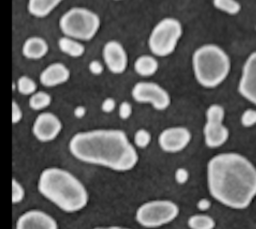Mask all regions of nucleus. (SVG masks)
Listing matches in <instances>:
<instances>
[{"label":"nucleus","instance_id":"1","mask_svg":"<svg viewBox=\"0 0 256 229\" xmlns=\"http://www.w3.org/2000/svg\"><path fill=\"white\" fill-rule=\"evenodd\" d=\"M207 186L224 206L245 209L256 196V167L236 152L216 154L207 163Z\"/></svg>","mask_w":256,"mask_h":229},{"label":"nucleus","instance_id":"2","mask_svg":"<svg viewBox=\"0 0 256 229\" xmlns=\"http://www.w3.org/2000/svg\"><path fill=\"white\" fill-rule=\"evenodd\" d=\"M70 153L78 160L125 172L138 162V153L126 133L119 129L78 132L69 141Z\"/></svg>","mask_w":256,"mask_h":229},{"label":"nucleus","instance_id":"3","mask_svg":"<svg viewBox=\"0 0 256 229\" xmlns=\"http://www.w3.org/2000/svg\"><path fill=\"white\" fill-rule=\"evenodd\" d=\"M38 191L61 210L72 213L86 207L89 196L85 186L72 173L58 167L44 169L38 179Z\"/></svg>","mask_w":256,"mask_h":229},{"label":"nucleus","instance_id":"4","mask_svg":"<svg viewBox=\"0 0 256 229\" xmlns=\"http://www.w3.org/2000/svg\"><path fill=\"white\" fill-rule=\"evenodd\" d=\"M192 68L197 82L204 88L212 89L219 86L228 77L231 60L220 46L204 44L194 51Z\"/></svg>","mask_w":256,"mask_h":229},{"label":"nucleus","instance_id":"5","mask_svg":"<svg viewBox=\"0 0 256 229\" xmlns=\"http://www.w3.org/2000/svg\"><path fill=\"white\" fill-rule=\"evenodd\" d=\"M99 16L85 7H73L59 19V28L64 36L79 41H89L100 28Z\"/></svg>","mask_w":256,"mask_h":229},{"label":"nucleus","instance_id":"6","mask_svg":"<svg viewBox=\"0 0 256 229\" xmlns=\"http://www.w3.org/2000/svg\"><path fill=\"white\" fill-rule=\"evenodd\" d=\"M183 33V27L179 20L166 17L160 20L152 29L148 46L153 55L166 57L174 52Z\"/></svg>","mask_w":256,"mask_h":229},{"label":"nucleus","instance_id":"7","mask_svg":"<svg viewBox=\"0 0 256 229\" xmlns=\"http://www.w3.org/2000/svg\"><path fill=\"white\" fill-rule=\"evenodd\" d=\"M179 214V207L171 200H152L140 205L136 221L146 228H157L172 222Z\"/></svg>","mask_w":256,"mask_h":229},{"label":"nucleus","instance_id":"8","mask_svg":"<svg viewBox=\"0 0 256 229\" xmlns=\"http://www.w3.org/2000/svg\"><path fill=\"white\" fill-rule=\"evenodd\" d=\"M206 122L203 128L204 142L209 148H218L224 145L229 138V130L223 124L225 110L219 104H211L205 113Z\"/></svg>","mask_w":256,"mask_h":229},{"label":"nucleus","instance_id":"9","mask_svg":"<svg viewBox=\"0 0 256 229\" xmlns=\"http://www.w3.org/2000/svg\"><path fill=\"white\" fill-rule=\"evenodd\" d=\"M132 97L136 102L149 103L156 110H165L171 103L169 93L155 82H137L131 91Z\"/></svg>","mask_w":256,"mask_h":229},{"label":"nucleus","instance_id":"10","mask_svg":"<svg viewBox=\"0 0 256 229\" xmlns=\"http://www.w3.org/2000/svg\"><path fill=\"white\" fill-rule=\"evenodd\" d=\"M191 141L190 131L183 126H173L164 129L158 136L160 148L167 153H177L187 147Z\"/></svg>","mask_w":256,"mask_h":229},{"label":"nucleus","instance_id":"11","mask_svg":"<svg viewBox=\"0 0 256 229\" xmlns=\"http://www.w3.org/2000/svg\"><path fill=\"white\" fill-rule=\"evenodd\" d=\"M239 94L256 106V51L246 58L238 83Z\"/></svg>","mask_w":256,"mask_h":229},{"label":"nucleus","instance_id":"12","mask_svg":"<svg viewBox=\"0 0 256 229\" xmlns=\"http://www.w3.org/2000/svg\"><path fill=\"white\" fill-rule=\"evenodd\" d=\"M62 130L60 119L51 112L40 113L32 126L33 135L41 142L54 140Z\"/></svg>","mask_w":256,"mask_h":229},{"label":"nucleus","instance_id":"13","mask_svg":"<svg viewBox=\"0 0 256 229\" xmlns=\"http://www.w3.org/2000/svg\"><path fill=\"white\" fill-rule=\"evenodd\" d=\"M104 63L113 74H122L128 65V55L122 44L116 40H109L102 50Z\"/></svg>","mask_w":256,"mask_h":229},{"label":"nucleus","instance_id":"14","mask_svg":"<svg viewBox=\"0 0 256 229\" xmlns=\"http://www.w3.org/2000/svg\"><path fill=\"white\" fill-rule=\"evenodd\" d=\"M16 229H58L56 220L41 210H28L19 216Z\"/></svg>","mask_w":256,"mask_h":229},{"label":"nucleus","instance_id":"15","mask_svg":"<svg viewBox=\"0 0 256 229\" xmlns=\"http://www.w3.org/2000/svg\"><path fill=\"white\" fill-rule=\"evenodd\" d=\"M70 78V70L61 62L49 64L39 76L40 83L45 87H55L67 82Z\"/></svg>","mask_w":256,"mask_h":229},{"label":"nucleus","instance_id":"16","mask_svg":"<svg viewBox=\"0 0 256 229\" xmlns=\"http://www.w3.org/2000/svg\"><path fill=\"white\" fill-rule=\"evenodd\" d=\"M49 50L46 40L39 36H32L27 38L22 46V54L27 59L37 60L43 58Z\"/></svg>","mask_w":256,"mask_h":229},{"label":"nucleus","instance_id":"17","mask_svg":"<svg viewBox=\"0 0 256 229\" xmlns=\"http://www.w3.org/2000/svg\"><path fill=\"white\" fill-rule=\"evenodd\" d=\"M63 0H28V12L36 18L48 16Z\"/></svg>","mask_w":256,"mask_h":229},{"label":"nucleus","instance_id":"18","mask_svg":"<svg viewBox=\"0 0 256 229\" xmlns=\"http://www.w3.org/2000/svg\"><path fill=\"white\" fill-rule=\"evenodd\" d=\"M159 68L157 59L152 55H140L134 62L135 72L143 77L154 75Z\"/></svg>","mask_w":256,"mask_h":229},{"label":"nucleus","instance_id":"19","mask_svg":"<svg viewBox=\"0 0 256 229\" xmlns=\"http://www.w3.org/2000/svg\"><path fill=\"white\" fill-rule=\"evenodd\" d=\"M58 47L61 52L73 58L81 57L85 52V47L79 40L73 39L68 36H63L59 38Z\"/></svg>","mask_w":256,"mask_h":229},{"label":"nucleus","instance_id":"20","mask_svg":"<svg viewBox=\"0 0 256 229\" xmlns=\"http://www.w3.org/2000/svg\"><path fill=\"white\" fill-rule=\"evenodd\" d=\"M188 226L190 229H214L215 220L206 214H194L188 219Z\"/></svg>","mask_w":256,"mask_h":229},{"label":"nucleus","instance_id":"21","mask_svg":"<svg viewBox=\"0 0 256 229\" xmlns=\"http://www.w3.org/2000/svg\"><path fill=\"white\" fill-rule=\"evenodd\" d=\"M51 96L45 91H36L29 97V107L33 110L40 111L51 104Z\"/></svg>","mask_w":256,"mask_h":229},{"label":"nucleus","instance_id":"22","mask_svg":"<svg viewBox=\"0 0 256 229\" xmlns=\"http://www.w3.org/2000/svg\"><path fill=\"white\" fill-rule=\"evenodd\" d=\"M212 2L216 9L231 16L241 11V4L237 0H212Z\"/></svg>","mask_w":256,"mask_h":229},{"label":"nucleus","instance_id":"23","mask_svg":"<svg viewBox=\"0 0 256 229\" xmlns=\"http://www.w3.org/2000/svg\"><path fill=\"white\" fill-rule=\"evenodd\" d=\"M37 85L35 81L28 77V76H20L17 80V90L22 95H29L31 96L33 93L36 92Z\"/></svg>","mask_w":256,"mask_h":229},{"label":"nucleus","instance_id":"24","mask_svg":"<svg viewBox=\"0 0 256 229\" xmlns=\"http://www.w3.org/2000/svg\"><path fill=\"white\" fill-rule=\"evenodd\" d=\"M151 142V134L146 129H138L134 134V144L138 148H146Z\"/></svg>","mask_w":256,"mask_h":229},{"label":"nucleus","instance_id":"25","mask_svg":"<svg viewBox=\"0 0 256 229\" xmlns=\"http://www.w3.org/2000/svg\"><path fill=\"white\" fill-rule=\"evenodd\" d=\"M240 122H241V125L246 128H250L256 125V109H252V108L246 109L240 117Z\"/></svg>","mask_w":256,"mask_h":229},{"label":"nucleus","instance_id":"26","mask_svg":"<svg viewBox=\"0 0 256 229\" xmlns=\"http://www.w3.org/2000/svg\"><path fill=\"white\" fill-rule=\"evenodd\" d=\"M25 197V190L23 186L16 180L12 179V203H20Z\"/></svg>","mask_w":256,"mask_h":229},{"label":"nucleus","instance_id":"27","mask_svg":"<svg viewBox=\"0 0 256 229\" xmlns=\"http://www.w3.org/2000/svg\"><path fill=\"white\" fill-rule=\"evenodd\" d=\"M132 114V106L129 102L123 101L119 105V116L121 119L126 120L128 119Z\"/></svg>","mask_w":256,"mask_h":229},{"label":"nucleus","instance_id":"28","mask_svg":"<svg viewBox=\"0 0 256 229\" xmlns=\"http://www.w3.org/2000/svg\"><path fill=\"white\" fill-rule=\"evenodd\" d=\"M23 116L22 110L16 101H12V123L16 124L21 121Z\"/></svg>","mask_w":256,"mask_h":229},{"label":"nucleus","instance_id":"29","mask_svg":"<svg viewBox=\"0 0 256 229\" xmlns=\"http://www.w3.org/2000/svg\"><path fill=\"white\" fill-rule=\"evenodd\" d=\"M189 172L185 168H178L175 171V180L179 184H184L188 181Z\"/></svg>","mask_w":256,"mask_h":229},{"label":"nucleus","instance_id":"30","mask_svg":"<svg viewBox=\"0 0 256 229\" xmlns=\"http://www.w3.org/2000/svg\"><path fill=\"white\" fill-rule=\"evenodd\" d=\"M88 69L93 75H100L102 74L104 67H103V64L98 60H92L88 65Z\"/></svg>","mask_w":256,"mask_h":229},{"label":"nucleus","instance_id":"31","mask_svg":"<svg viewBox=\"0 0 256 229\" xmlns=\"http://www.w3.org/2000/svg\"><path fill=\"white\" fill-rule=\"evenodd\" d=\"M115 106H116L115 100L111 97H108L103 100V102L101 104V109L105 113H110L115 109Z\"/></svg>","mask_w":256,"mask_h":229},{"label":"nucleus","instance_id":"32","mask_svg":"<svg viewBox=\"0 0 256 229\" xmlns=\"http://www.w3.org/2000/svg\"><path fill=\"white\" fill-rule=\"evenodd\" d=\"M211 206V203L210 201L207 199V198H202L200 199L198 202H197V208L198 210L200 211H207Z\"/></svg>","mask_w":256,"mask_h":229},{"label":"nucleus","instance_id":"33","mask_svg":"<svg viewBox=\"0 0 256 229\" xmlns=\"http://www.w3.org/2000/svg\"><path fill=\"white\" fill-rule=\"evenodd\" d=\"M86 114V109L84 106H77L74 109V115L76 118H82Z\"/></svg>","mask_w":256,"mask_h":229},{"label":"nucleus","instance_id":"34","mask_svg":"<svg viewBox=\"0 0 256 229\" xmlns=\"http://www.w3.org/2000/svg\"><path fill=\"white\" fill-rule=\"evenodd\" d=\"M94 229H130V228L119 227V226H110V227H96Z\"/></svg>","mask_w":256,"mask_h":229},{"label":"nucleus","instance_id":"35","mask_svg":"<svg viewBox=\"0 0 256 229\" xmlns=\"http://www.w3.org/2000/svg\"><path fill=\"white\" fill-rule=\"evenodd\" d=\"M255 29H256V26H255Z\"/></svg>","mask_w":256,"mask_h":229},{"label":"nucleus","instance_id":"36","mask_svg":"<svg viewBox=\"0 0 256 229\" xmlns=\"http://www.w3.org/2000/svg\"><path fill=\"white\" fill-rule=\"evenodd\" d=\"M116 1H119V0H116Z\"/></svg>","mask_w":256,"mask_h":229}]
</instances>
